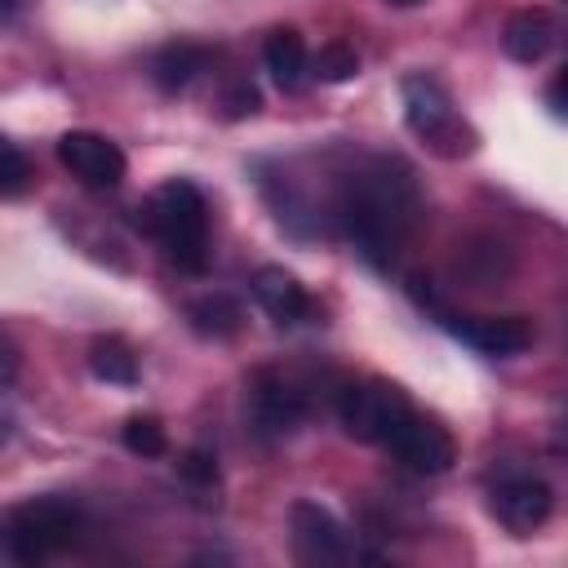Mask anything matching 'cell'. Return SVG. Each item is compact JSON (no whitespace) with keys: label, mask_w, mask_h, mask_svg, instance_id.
<instances>
[{"label":"cell","mask_w":568,"mask_h":568,"mask_svg":"<svg viewBox=\"0 0 568 568\" xmlns=\"http://www.w3.org/2000/svg\"><path fill=\"white\" fill-rule=\"evenodd\" d=\"M417 217H422V191L399 155H368L342 178L337 222L368 266L386 271L404 248V240L413 235Z\"/></svg>","instance_id":"6da1fadb"},{"label":"cell","mask_w":568,"mask_h":568,"mask_svg":"<svg viewBox=\"0 0 568 568\" xmlns=\"http://www.w3.org/2000/svg\"><path fill=\"white\" fill-rule=\"evenodd\" d=\"M138 226L182 266L204 271L209 262V204L195 182L169 178L138 204Z\"/></svg>","instance_id":"7a4b0ae2"},{"label":"cell","mask_w":568,"mask_h":568,"mask_svg":"<svg viewBox=\"0 0 568 568\" xmlns=\"http://www.w3.org/2000/svg\"><path fill=\"white\" fill-rule=\"evenodd\" d=\"M399 102H404V124L413 129V138L439 155V160H462L475 151V129L466 124V115L457 111L448 84L430 71H408L399 80Z\"/></svg>","instance_id":"3957f363"},{"label":"cell","mask_w":568,"mask_h":568,"mask_svg":"<svg viewBox=\"0 0 568 568\" xmlns=\"http://www.w3.org/2000/svg\"><path fill=\"white\" fill-rule=\"evenodd\" d=\"M80 532V506L67 497H27L4 519V550L13 564H44Z\"/></svg>","instance_id":"277c9868"},{"label":"cell","mask_w":568,"mask_h":568,"mask_svg":"<svg viewBox=\"0 0 568 568\" xmlns=\"http://www.w3.org/2000/svg\"><path fill=\"white\" fill-rule=\"evenodd\" d=\"M413 417V404L408 395L386 382V377H368V382H355L342 390L337 399V422L351 439L359 444H390V435Z\"/></svg>","instance_id":"5b68a950"},{"label":"cell","mask_w":568,"mask_h":568,"mask_svg":"<svg viewBox=\"0 0 568 568\" xmlns=\"http://www.w3.org/2000/svg\"><path fill=\"white\" fill-rule=\"evenodd\" d=\"M288 537H293V555L302 564H315V568H333V564H351L359 550L351 546V532L342 528V519L311 501V497H297L288 506Z\"/></svg>","instance_id":"8992f818"},{"label":"cell","mask_w":568,"mask_h":568,"mask_svg":"<svg viewBox=\"0 0 568 568\" xmlns=\"http://www.w3.org/2000/svg\"><path fill=\"white\" fill-rule=\"evenodd\" d=\"M58 164L80 182V186H89V191H115L120 182H124V151L111 142V138H102V133H93V129H71V133H62L58 138Z\"/></svg>","instance_id":"52a82bcc"},{"label":"cell","mask_w":568,"mask_h":568,"mask_svg":"<svg viewBox=\"0 0 568 568\" xmlns=\"http://www.w3.org/2000/svg\"><path fill=\"white\" fill-rule=\"evenodd\" d=\"M488 510H493V519H497L506 532L528 537V532H537V528L550 519L555 493H550L541 479H532V475H515V479H501V484L488 493Z\"/></svg>","instance_id":"ba28073f"},{"label":"cell","mask_w":568,"mask_h":568,"mask_svg":"<svg viewBox=\"0 0 568 568\" xmlns=\"http://www.w3.org/2000/svg\"><path fill=\"white\" fill-rule=\"evenodd\" d=\"M386 448H390L408 470H417V475H444V470L457 462L453 435H448L435 417H417V413L390 435Z\"/></svg>","instance_id":"9c48e42d"},{"label":"cell","mask_w":568,"mask_h":568,"mask_svg":"<svg viewBox=\"0 0 568 568\" xmlns=\"http://www.w3.org/2000/svg\"><path fill=\"white\" fill-rule=\"evenodd\" d=\"M448 333L475 346L479 355H519L532 346V324L524 315H444Z\"/></svg>","instance_id":"30bf717a"},{"label":"cell","mask_w":568,"mask_h":568,"mask_svg":"<svg viewBox=\"0 0 568 568\" xmlns=\"http://www.w3.org/2000/svg\"><path fill=\"white\" fill-rule=\"evenodd\" d=\"M248 417H253V426L266 439H284V435H293L306 422V404L275 373H257L253 377V390H248Z\"/></svg>","instance_id":"8fae6325"},{"label":"cell","mask_w":568,"mask_h":568,"mask_svg":"<svg viewBox=\"0 0 568 568\" xmlns=\"http://www.w3.org/2000/svg\"><path fill=\"white\" fill-rule=\"evenodd\" d=\"M262 58L280 93H302L315 80V58L306 53V40L297 27H275L262 44Z\"/></svg>","instance_id":"7c38bea8"},{"label":"cell","mask_w":568,"mask_h":568,"mask_svg":"<svg viewBox=\"0 0 568 568\" xmlns=\"http://www.w3.org/2000/svg\"><path fill=\"white\" fill-rule=\"evenodd\" d=\"M248 288H253L257 306H262L275 324H302V320L311 315V297H306V288H302L297 275L284 271V266H257Z\"/></svg>","instance_id":"4fadbf2b"},{"label":"cell","mask_w":568,"mask_h":568,"mask_svg":"<svg viewBox=\"0 0 568 568\" xmlns=\"http://www.w3.org/2000/svg\"><path fill=\"white\" fill-rule=\"evenodd\" d=\"M555 36H559V27H555V18L546 9H519L501 27V49L515 62H541L555 49Z\"/></svg>","instance_id":"5bb4252c"},{"label":"cell","mask_w":568,"mask_h":568,"mask_svg":"<svg viewBox=\"0 0 568 568\" xmlns=\"http://www.w3.org/2000/svg\"><path fill=\"white\" fill-rule=\"evenodd\" d=\"M204 67H209V49H200V44H164L151 58V80L164 93H182Z\"/></svg>","instance_id":"9a60e30c"},{"label":"cell","mask_w":568,"mask_h":568,"mask_svg":"<svg viewBox=\"0 0 568 568\" xmlns=\"http://www.w3.org/2000/svg\"><path fill=\"white\" fill-rule=\"evenodd\" d=\"M186 320H191V328H195L200 337L222 342V337H235V333H240L244 306H240L231 293H204V297H195V302L186 306Z\"/></svg>","instance_id":"2e32d148"},{"label":"cell","mask_w":568,"mask_h":568,"mask_svg":"<svg viewBox=\"0 0 568 568\" xmlns=\"http://www.w3.org/2000/svg\"><path fill=\"white\" fill-rule=\"evenodd\" d=\"M89 373L106 386H138V355L120 337H98L89 346Z\"/></svg>","instance_id":"e0dca14e"},{"label":"cell","mask_w":568,"mask_h":568,"mask_svg":"<svg viewBox=\"0 0 568 568\" xmlns=\"http://www.w3.org/2000/svg\"><path fill=\"white\" fill-rule=\"evenodd\" d=\"M120 439L133 457H164L169 448V435H164V422L155 413H133L124 426H120Z\"/></svg>","instance_id":"ac0fdd59"},{"label":"cell","mask_w":568,"mask_h":568,"mask_svg":"<svg viewBox=\"0 0 568 568\" xmlns=\"http://www.w3.org/2000/svg\"><path fill=\"white\" fill-rule=\"evenodd\" d=\"M359 71V53L346 44V40H328V44H320V53H315V80H324V84H342V80H351Z\"/></svg>","instance_id":"d6986e66"},{"label":"cell","mask_w":568,"mask_h":568,"mask_svg":"<svg viewBox=\"0 0 568 568\" xmlns=\"http://www.w3.org/2000/svg\"><path fill=\"white\" fill-rule=\"evenodd\" d=\"M178 470H182V479H186L191 488H200V493L217 488V457H213L209 448H191V453L178 462Z\"/></svg>","instance_id":"ffe728a7"},{"label":"cell","mask_w":568,"mask_h":568,"mask_svg":"<svg viewBox=\"0 0 568 568\" xmlns=\"http://www.w3.org/2000/svg\"><path fill=\"white\" fill-rule=\"evenodd\" d=\"M31 182V160L18 151V142H4V173H0V191L4 200H18Z\"/></svg>","instance_id":"44dd1931"},{"label":"cell","mask_w":568,"mask_h":568,"mask_svg":"<svg viewBox=\"0 0 568 568\" xmlns=\"http://www.w3.org/2000/svg\"><path fill=\"white\" fill-rule=\"evenodd\" d=\"M257 106H262V93H257L248 80H231V84L222 89V115H226V120L257 115Z\"/></svg>","instance_id":"7402d4cb"},{"label":"cell","mask_w":568,"mask_h":568,"mask_svg":"<svg viewBox=\"0 0 568 568\" xmlns=\"http://www.w3.org/2000/svg\"><path fill=\"white\" fill-rule=\"evenodd\" d=\"M546 102H550L555 115H568V67L546 84Z\"/></svg>","instance_id":"603a6c76"},{"label":"cell","mask_w":568,"mask_h":568,"mask_svg":"<svg viewBox=\"0 0 568 568\" xmlns=\"http://www.w3.org/2000/svg\"><path fill=\"white\" fill-rule=\"evenodd\" d=\"M18 382V346H13V337H4V386H13Z\"/></svg>","instance_id":"cb8c5ba5"},{"label":"cell","mask_w":568,"mask_h":568,"mask_svg":"<svg viewBox=\"0 0 568 568\" xmlns=\"http://www.w3.org/2000/svg\"><path fill=\"white\" fill-rule=\"evenodd\" d=\"M18 4H22V0H0V18L13 22V18H18Z\"/></svg>","instance_id":"d4e9b609"},{"label":"cell","mask_w":568,"mask_h":568,"mask_svg":"<svg viewBox=\"0 0 568 568\" xmlns=\"http://www.w3.org/2000/svg\"><path fill=\"white\" fill-rule=\"evenodd\" d=\"M386 4H395V9H417V4H426V0H386Z\"/></svg>","instance_id":"484cf974"}]
</instances>
